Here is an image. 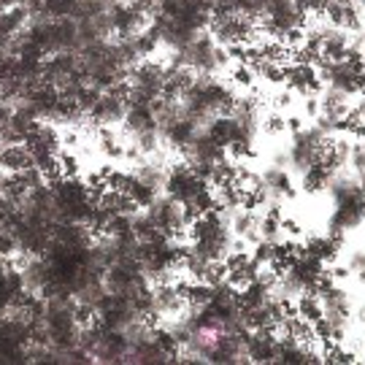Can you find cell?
Instances as JSON below:
<instances>
[{
	"instance_id": "1",
	"label": "cell",
	"mask_w": 365,
	"mask_h": 365,
	"mask_svg": "<svg viewBox=\"0 0 365 365\" xmlns=\"http://www.w3.org/2000/svg\"><path fill=\"white\" fill-rule=\"evenodd\" d=\"M187 241H190L203 257H209V260H214V262H225L227 255H230L233 249H238V241H235L233 230H230V225L222 217L220 209L195 217V222H192L190 230H187Z\"/></svg>"
},
{
	"instance_id": "2",
	"label": "cell",
	"mask_w": 365,
	"mask_h": 365,
	"mask_svg": "<svg viewBox=\"0 0 365 365\" xmlns=\"http://www.w3.org/2000/svg\"><path fill=\"white\" fill-rule=\"evenodd\" d=\"M306 25H309V14L300 6V0H271L260 19L262 33L282 41L292 52H298L303 43Z\"/></svg>"
},
{
	"instance_id": "3",
	"label": "cell",
	"mask_w": 365,
	"mask_h": 365,
	"mask_svg": "<svg viewBox=\"0 0 365 365\" xmlns=\"http://www.w3.org/2000/svg\"><path fill=\"white\" fill-rule=\"evenodd\" d=\"M330 146V138H325L322 133L317 130V125H306L300 128L295 125L292 133H289V170L300 176L306 168H312L317 160H322Z\"/></svg>"
},
{
	"instance_id": "4",
	"label": "cell",
	"mask_w": 365,
	"mask_h": 365,
	"mask_svg": "<svg viewBox=\"0 0 365 365\" xmlns=\"http://www.w3.org/2000/svg\"><path fill=\"white\" fill-rule=\"evenodd\" d=\"M257 25L255 19H249L244 14H222V16H214L211 19V33L214 38L230 46V49H238V46H249V43H257Z\"/></svg>"
},
{
	"instance_id": "5",
	"label": "cell",
	"mask_w": 365,
	"mask_h": 365,
	"mask_svg": "<svg viewBox=\"0 0 365 365\" xmlns=\"http://www.w3.org/2000/svg\"><path fill=\"white\" fill-rule=\"evenodd\" d=\"M209 187L211 184L206 179H200L195 170L187 165V160L168 165V173H165V195H170L173 200L184 203V206H190Z\"/></svg>"
},
{
	"instance_id": "6",
	"label": "cell",
	"mask_w": 365,
	"mask_h": 365,
	"mask_svg": "<svg viewBox=\"0 0 365 365\" xmlns=\"http://www.w3.org/2000/svg\"><path fill=\"white\" fill-rule=\"evenodd\" d=\"M244 344H247L249 363H276L279 330H274V327H255V330L247 333Z\"/></svg>"
},
{
	"instance_id": "7",
	"label": "cell",
	"mask_w": 365,
	"mask_h": 365,
	"mask_svg": "<svg viewBox=\"0 0 365 365\" xmlns=\"http://www.w3.org/2000/svg\"><path fill=\"white\" fill-rule=\"evenodd\" d=\"M284 84H287L289 92H295L300 98H309V95L319 92V87H322L314 66L303 63V60H292V63L284 66Z\"/></svg>"
},
{
	"instance_id": "8",
	"label": "cell",
	"mask_w": 365,
	"mask_h": 365,
	"mask_svg": "<svg viewBox=\"0 0 365 365\" xmlns=\"http://www.w3.org/2000/svg\"><path fill=\"white\" fill-rule=\"evenodd\" d=\"M330 25L344 27V30H360L363 27V9L357 3H344V0H327L325 11H322Z\"/></svg>"
},
{
	"instance_id": "9",
	"label": "cell",
	"mask_w": 365,
	"mask_h": 365,
	"mask_svg": "<svg viewBox=\"0 0 365 365\" xmlns=\"http://www.w3.org/2000/svg\"><path fill=\"white\" fill-rule=\"evenodd\" d=\"M146 22H149V16L130 3H117L111 9V33L114 36H133V33L144 30Z\"/></svg>"
},
{
	"instance_id": "10",
	"label": "cell",
	"mask_w": 365,
	"mask_h": 365,
	"mask_svg": "<svg viewBox=\"0 0 365 365\" xmlns=\"http://www.w3.org/2000/svg\"><path fill=\"white\" fill-rule=\"evenodd\" d=\"M303 247L312 252L314 257H319L322 262H333L339 260L341 255V247H344V235H336V233H317L312 238H306V244Z\"/></svg>"
},
{
	"instance_id": "11",
	"label": "cell",
	"mask_w": 365,
	"mask_h": 365,
	"mask_svg": "<svg viewBox=\"0 0 365 365\" xmlns=\"http://www.w3.org/2000/svg\"><path fill=\"white\" fill-rule=\"evenodd\" d=\"M33 155L25 144H11V146H0V168L6 173H22V170L33 168Z\"/></svg>"
},
{
	"instance_id": "12",
	"label": "cell",
	"mask_w": 365,
	"mask_h": 365,
	"mask_svg": "<svg viewBox=\"0 0 365 365\" xmlns=\"http://www.w3.org/2000/svg\"><path fill=\"white\" fill-rule=\"evenodd\" d=\"M295 312L314 325V322L322 317V300H319V292H306V295H300L298 303H295Z\"/></svg>"
},
{
	"instance_id": "13",
	"label": "cell",
	"mask_w": 365,
	"mask_h": 365,
	"mask_svg": "<svg viewBox=\"0 0 365 365\" xmlns=\"http://www.w3.org/2000/svg\"><path fill=\"white\" fill-rule=\"evenodd\" d=\"M81 0H41L38 11L49 14L54 19H63V16H76Z\"/></svg>"
},
{
	"instance_id": "14",
	"label": "cell",
	"mask_w": 365,
	"mask_h": 365,
	"mask_svg": "<svg viewBox=\"0 0 365 365\" xmlns=\"http://www.w3.org/2000/svg\"><path fill=\"white\" fill-rule=\"evenodd\" d=\"M346 271L349 274H357L365 282V249H352L346 255Z\"/></svg>"
},
{
	"instance_id": "15",
	"label": "cell",
	"mask_w": 365,
	"mask_h": 365,
	"mask_svg": "<svg viewBox=\"0 0 365 365\" xmlns=\"http://www.w3.org/2000/svg\"><path fill=\"white\" fill-rule=\"evenodd\" d=\"M300 6H303V9H306V14H309V16H317V14H322L325 11V6H327V0H300Z\"/></svg>"
},
{
	"instance_id": "16",
	"label": "cell",
	"mask_w": 365,
	"mask_h": 365,
	"mask_svg": "<svg viewBox=\"0 0 365 365\" xmlns=\"http://www.w3.org/2000/svg\"><path fill=\"white\" fill-rule=\"evenodd\" d=\"M360 319H363V325H365V309H363V314H360Z\"/></svg>"
},
{
	"instance_id": "17",
	"label": "cell",
	"mask_w": 365,
	"mask_h": 365,
	"mask_svg": "<svg viewBox=\"0 0 365 365\" xmlns=\"http://www.w3.org/2000/svg\"><path fill=\"white\" fill-rule=\"evenodd\" d=\"M357 3H360V9H365V0H357Z\"/></svg>"
}]
</instances>
